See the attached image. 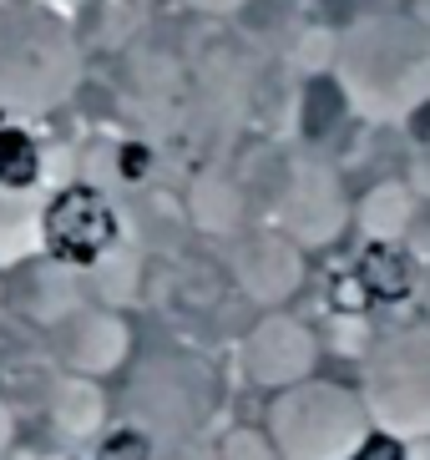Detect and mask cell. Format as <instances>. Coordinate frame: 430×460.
<instances>
[{"label":"cell","instance_id":"obj_1","mask_svg":"<svg viewBox=\"0 0 430 460\" xmlns=\"http://www.w3.org/2000/svg\"><path fill=\"white\" fill-rule=\"evenodd\" d=\"M345 96L375 122H400L430 102V31L410 15H370L339 41Z\"/></svg>","mask_w":430,"mask_h":460},{"label":"cell","instance_id":"obj_2","mask_svg":"<svg viewBox=\"0 0 430 460\" xmlns=\"http://www.w3.org/2000/svg\"><path fill=\"white\" fill-rule=\"evenodd\" d=\"M76 82V36L56 11L11 0L0 5V107L46 111Z\"/></svg>","mask_w":430,"mask_h":460},{"label":"cell","instance_id":"obj_3","mask_svg":"<svg viewBox=\"0 0 430 460\" xmlns=\"http://www.w3.org/2000/svg\"><path fill=\"white\" fill-rule=\"evenodd\" d=\"M370 410L364 394L329 385V379H304L283 390L269 410V440L283 460H350L370 440Z\"/></svg>","mask_w":430,"mask_h":460},{"label":"cell","instance_id":"obj_4","mask_svg":"<svg viewBox=\"0 0 430 460\" xmlns=\"http://www.w3.org/2000/svg\"><path fill=\"white\" fill-rule=\"evenodd\" d=\"M364 410L395 440H430V324H405L370 349Z\"/></svg>","mask_w":430,"mask_h":460},{"label":"cell","instance_id":"obj_5","mask_svg":"<svg viewBox=\"0 0 430 460\" xmlns=\"http://www.w3.org/2000/svg\"><path fill=\"white\" fill-rule=\"evenodd\" d=\"M40 233L56 263H96L117 243V213L96 188H67L46 203Z\"/></svg>","mask_w":430,"mask_h":460},{"label":"cell","instance_id":"obj_6","mask_svg":"<svg viewBox=\"0 0 430 460\" xmlns=\"http://www.w3.org/2000/svg\"><path fill=\"white\" fill-rule=\"evenodd\" d=\"M243 369L269 390H294L314 369V334L289 314H269L254 334L243 339Z\"/></svg>","mask_w":430,"mask_h":460},{"label":"cell","instance_id":"obj_7","mask_svg":"<svg viewBox=\"0 0 430 460\" xmlns=\"http://www.w3.org/2000/svg\"><path fill=\"white\" fill-rule=\"evenodd\" d=\"M283 223L309 243H329L345 228V192H339L329 167L309 163L294 172V182L283 192Z\"/></svg>","mask_w":430,"mask_h":460},{"label":"cell","instance_id":"obj_8","mask_svg":"<svg viewBox=\"0 0 430 460\" xmlns=\"http://www.w3.org/2000/svg\"><path fill=\"white\" fill-rule=\"evenodd\" d=\"M233 269H238V284L248 288L254 298L264 304H279L299 288L304 279V263H299V248L279 233H254V238H243L238 253H233Z\"/></svg>","mask_w":430,"mask_h":460},{"label":"cell","instance_id":"obj_9","mask_svg":"<svg viewBox=\"0 0 430 460\" xmlns=\"http://www.w3.org/2000/svg\"><path fill=\"white\" fill-rule=\"evenodd\" d=\"M40 177V147L26 127H0V188L26 192Z\"/></svg>","mask_w":430,"mask_h":460},{"label":"cell","instance_id":"obj_10","mask_svg":"<svg viewBox=\"0 0 430 460\" xmlns=\"http://www.w3.org/2000/svg\"><path fill=\"white\" fill-rule=\"evenodd\" d=\"M410 213H416V198H410V188H400V182H385V188H375L370 198H364L360 223H364V233H375V238H400V233L410 228Z\"/></svg>","mask_w":430,"mask_h":460},{"label":"cell","instance_id":"obj_11","mask_svg":"<svg viewBox=\"0 0 430 460\" xmlns=\"http://www.w3.org/2000/svg\"><path fill=\"white\" fill-rule=\"evenodd\" d=\"M223 460H279V450L258 430H233L228 446H223Z\"/></svg>","mask_w":430,"mask_h":460},{"label":"cell","instance_id":"obj_12","mask_svg":"<svg viewBox=\"0 0 430 460\" xmlns=\"http://www.w3.org/2000/svg\"><path fill=\"white\" fill-rule=\"evenodd\" d=\"M350 460H410V456H405V440H395V435H385V430H370V440H364Z\"/></svg>","mask_w":430,"mask_h":460},{"label":"cell","instance_id":"obj_13","mask_svg":"<svg viewBox=\"0 0 430 460\" xmlns=\"http://www.w3.org/2000/svg\"><path fill=\"white\" fill-rule=\"evenodd\" d=\"M416 188L430 192V152H426V157H416Z\"/></svg>","mask_w":430,"mask_h":460},{"label":"cell","instance_id":"obj_14","mask_svg":"<svg viewBox=\"0 0 430 460\" xmlns=\"http://www.w3.org/2000/svg\"><path fill=\"white\" fill-rule=\"evenodd\" d=\"M188 5H198V11H233L243 0H188Z\"/></svg>","mask_w":430,"mask_h":460},{"label":"cell","instance_id":"obj_15","mask_svg":"<svg viewBox=\"0 0 430 460\" xmlns=\"http://www.w3.org/2000/svg\"><path fill=\"white\" fill-rule=\"evenodd\" d=\"M5 430H11V425H5V410H0V446H5Z\"/></svg>","mask_w":430,"mask_h":460}]
</instances>
